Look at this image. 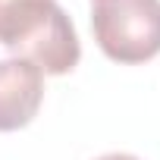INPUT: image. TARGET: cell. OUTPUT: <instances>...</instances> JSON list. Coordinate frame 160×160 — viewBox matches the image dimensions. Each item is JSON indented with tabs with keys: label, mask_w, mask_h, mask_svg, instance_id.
Returning <instances> with one entry per match:
<instances>
[{
	"label": "cell",
	"mask_w": 160,
	"mask_h": 160,
	"mask_svg": "<svg viewBox=\"0 0 160 160\" xmlns=\"http://www.w3.org/2000/svg\"><path fill=\"white\" fill-rule=\"evenodd\" d=\"M91 32L113 63H148L160 53V0H94Z\"/></svg>",
	"instance_id": "2"
},
{
	"label": "cell",
	"mask_w": 160,
	"mask_h": 160,
	"mask_svg": "<svg viewBox=\"0 0 160 160\" xmlns=\"http://www.w3.org/2000/svg\"><path fill=\"white\" fill-rule=\"evenodd\" d=\"M44 101V72L22 60L7 57L0 60V132L25 129Z\"/></svg>",
	"instance_id": "3"
},
{
	"label": "cell",
	"mask_w": 160,
	"mask_h": 160,
	"mask_svg": "<svg viewBox=\"0 0 160 160\" xmlns=\"http://www.w3.org/2000/svg\"><path fill=\"white\" fill-rule=\"evenodd\" d=\"M98 160H138L135 154H122V151H113V154H104V157H98Z\"/></svg>",
	"instance_id": "4"
},
{
	"label": "cell",
	"mask_w": 160,
	"mask_h": 160,
	"mask_svg": "<svg viewBox=\"0 0 160 160\" xmlns=\"http://www.w3.org/2000/svg\"><path fill=\"white\" fill-rule=\"evenodd\" d=\"M0 44L44 75H66L82 57L75 25L57 0H0Z\"/></svg>",
	"instance_id": "1"
}]
</instances>
